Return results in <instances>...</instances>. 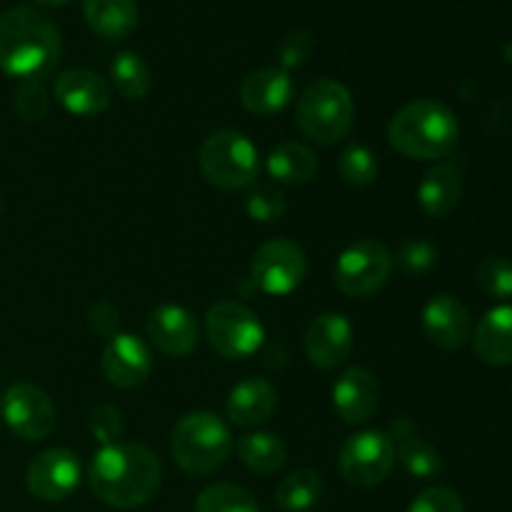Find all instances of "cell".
Masks as SVG:
<instances>
[{
    "label": "cell",
    "instance_id": "cell-14",
    "mask_svg": "<svg viewBox=\"0 0 512 512\" xmlns=\"http://www.w3.org/2000/svg\"><path fill=\"white\" fill-rule=\"evenodd\" d=\"M350 350H353V325L345 315L323 313L308 325L305 353L315 368H338L348 360Z\"/></svg>",
    "mask_w": 512,
    "mask_h": 512
},
{
    "label": "cell",
    "instance_id": "cell-27",
    "mask_svg": "<svg viewBox=\"0 0 512 512\" xmlns=\"http://www.w3.org/2000/svg\"><path fill=\"white\" fill-rule=\"evenodd\" d=\"M110 78H113L115 90L123 95L125 100H143L153 88V73L150 65L145 63L143 55L125 50L110 65Z\"/></svg>",
    "mask_w": 512,
    "mask_h": 512
},
{
    "label": "cell",
    "instance_id": "cell-26",
    "mask_svg": "<svg viewBox=\"0 0 512 512\" xmlns=\"http://www.w3.org/2000/svg\"><path fill=\"white\" fill-rule=\"evenodd\" d=\"M238 458L248 470L258 475H273L288 460L283 440L273 433H250L238 440Z\"/></svg>",
    "mask_w": 512,
    "mask_h": 512
},
{
    "label": "cell",
    "instance_id": "cell-10",
    "mask_svg": "<svg viewBox=\"0 0 512 512\" xmlns=\"http://www.w3.org/2000/svg\"><path fill=\"white\" fill-rule=\"evenodd\" d=\"M395 465V443L383 430H365L345 440L338 468L345 483L355 488H375L385 483Z\"/></svg>",
    "mask_w": 512,
    "mask_h": 512
},
{
    "label": "cell",
    "instance_id": "cell-36",
    "mask_svg": "<svg viewBox=\"0 0 512 512\" xmlns=\"http://www.w3.org/2000/svg\"><path fill=\"white\" fill-rule=\"evenodd\" d=\"M408 512H465V503L458 490L453 488H428L410 503Z\"/></svg>",
    "mask_w": 512,
    "mask_h": 512
},
{
    "label": "cell",
    "instance_id": "cell-1",
    "mask_svg": "<svg viewBox=\"0 0 512 512\" xmlns=\"http://www.w3.org/2000/svg\"><path fill=\"white\" fill-rule=\"evenodd\" d=\"M88 483L100 503L115 510H133L158 495L163 468L148 445L113 443L93 455Z\"/></svg>",
    "mask_w": 512,
    "mask_h": 512
},
{
    "label": "cell",
    "instance_id": "cell-30",
    "mask_svg": "<svg viewBox=\"0 0 512 512\" xmlns=\"http://www.w3.org/2000/svg\"><path fill=\"white\" fill-rule=\"evenodd\" d=\"M378 155L368 148V145L353 143L340 153L338 173L340 180L350 188H368L378 178Z\"/></svg>",
    "mask_w": 512,
    "mask_h": 512
},
{
    "label": "cell",
    "instance_id": "cell-40",
    "mask_svg": "<svg viewBox=\"0 0 512 512\" xmlns=\"http://www.w3.org/2000/svg\"><path fill=\"white\" fill-rule=\"evenodd\" d=\"M505 58H508V60H510V63H512V43H508V45H505Z\"/></svg>",
    "mask_w": 512,
    "mask_h": 512
},
{
    "label": "cell",
    "instance_id": "cell-23",
    "mask_svg": "<svg viewBox=\"0 0 512 512\" xmlns=\"http://www.w3.org/2000/svg\"><path fill=\"white\" fill-rule=\"evenodd\" d=\"M395 438V455L403 463L405 473L413 475L418 480H430L438 478L443 473V460H440V453L428 443V440L418 438L413 430V425L408 420H400L398 425H393Z\"/></svg>",
    "mask_w": 512,
    "mask_h": 512
},
{
    "label": "cell",
    "instance_id": "cell-17",
    "mask_svg": "<svg viewBox=\"0 0 512 512\" xmlns=\"http://www.w3.org/2000/svg\"><path fill=\"white\" fill-rule=\"evenodd\" d=\"M148 338L168 358H185L198 348V320L180 305H160L148 315Z\"/></svg>",
    "mask_w": 512,
    "mask_h": 512
},
{
    "label": "cell",
    "instance_id": "cell-39",
    "mask_svg": "<svg viewBox=\"0 0 512 512\" xmlns=\"http://www.w3.org/2000/svg\"><path fill=\"white\" fill-rule=\"evenodd\" d=\"M33 3H38V5H63V3H68V0H33Z\"/></svg>",
    "mask_w": 512,
    "mask_h": 512
},
{
    "label": "cell",
    "instance_id": "cell-13",
    "mask_svg": "<svg viewBox=\"0 0 512 512\" xmlns=\"http://www.w3.org/2000/svg\"><path fill=\"white\" fill-rule=\"evenodd\" d=\"M105 380L120 390H130L143 385L153 370V355L140 338L128 333H118L108 340L100 358Z\"/></svg>",
    "mask_w": 512,
    "mask_h": 512
},
{
    "label": "cell",
    "instance_id": "cell-21",
    "mask_svg": "<svg viewBox=\"0 0 512 512\" xmlns=\"http://www.w3.org/2000/svg\"><path fill=\"white\" fill-rule=\"evenodd\" d=\"M463 198V168L455 160H443L423 175L418 185L420 208L433 218L453 213Z\"/></svg>",
    "mask_w": 512,
    "mask_h": 512
},
{
    "label": "cell",
    "instance_id": "cell-34",
    "mask_svg": "<svg viewBox=\"0 0 512 512\" xmlns=\"http://www.w3.org/2000/svg\"><path fill=\"white\" fill-rule=\"evenodd\" d=\"M88 430L100 445L120 443V438H123V433H125L123 413H120V408H115V405H110V403L98 405V408L90 413Z\"/></svg>",
    "mask_w": 512,
    "mask_h": 512
},
{
    "label": "cell",
    "instance_id": "cell-18",
    "mask_svg": "<svg viewBox=\"0 0 512 512\" xmlns=\"http://www.w3.org/2000/svg\"><path fill=\"white\" fill-rule=\"evenodd\" d=\"M380 385L370 370L350 368L335 380L333 385V408L343 423L363 425L378 410Z\"/></svg>",
    "mask_w": 512,
    "mask_h": 512
},
{
    "label": "cell",
    "instance_id": "cell-38",
    "mask_svg": "<svg viewBox=\"0 0 512 512\" xmlns=\"http://www.w3.org/2000/svg\"><path fill=\"white\" fill-rule=\"evenodd\" d=\"M308 50H310V40L305 38V35H290V38L283 43V48H280V63H283V70L303 63Z\"/></svg>",
    "mask_w": 512,
    "mask_h": 512
},
{
    "label": "cell",
    "instance_id": "cell-20",
    "mask_svg": "<svg viewBox=\"0 0 512 512\" xmlns=\"http://www.w3.org/2000/svg\"><path fill=\"white\" fill-rule=\"evenodd\" d=\"M240 100L253 115H275L293 100V80L283 68L255 70L240 85Z\"/></svg>",
    "mask_w": 512,
    "mask_h": 512
},
{
    "label": "cell",
    "instance_id": "cell-33",
    "mask_svg": "<svg viewBox=\"0 0 512 512\" xmlns=\"http://www.w3.org/2000/svg\"><path fill=\"white\" fill-rule=\"evenodd\" d=\"M13 105L15 113L23 120H43L50 108V98L43 80H23L15 90Z\"/></svg>",
    "mask_w": 512,
    "mask_h": 512
},
{
    "label": "cell",
    "instance_id": "cell-24",
    "mask_svg": "<svg viewBox=\"0 0 512 512\" xmlns=\"http://www.w3.org/2000/svg\"><path fill=\"white\" fill-rule=\"evenodd\" d=\"M83 13L90 28L108 40H125L138 28L135 0H83Z\"/></svg>",
    "mask_w": 512,
    "mask_h": 512
},
{
    "label": "cell",
    "instance_id": "cell-35",
    "mask_svg": "<svg viewBox=\"0 0 512 512\" xmlns=\"http://www.w3.org/2000/svg\"><path fill=\"white\" fill-rule=\"evenodd\" d=\"M393 263H398L405 275H423L438 263V250L425 240H405Z\"/></svg>",
    "mask_w": 512,
    "mask_h": 512
},
{
    "label": "cell",
    "instance_id": "cell-11",
    "mask_svg": "<svg viewBox=\"0 0 512 512\" xmlns=\"http://www.w3.org/2000/svg\"><path fill=\"white\" fill-rule=\"evenodd\" d=\"M0 413H3L8 428L28 443L48 438L55 430V420H58L50 395L33 383L13 385L5 393Z\"/></svg>",
    "mask_w": 512,
    "mask_h": 512
},
{
    "label": "cell",
    "instance_id": "cell-2",
    "mask_svg": "<svg viewBox=\"0 0 512 512\" xmlns=\"http://www.w3.org/2000/svg\"><path fill=\"white\" fill-rule=\"evenodd\" d=\"M60 58L58 25L35 8L0 15V70L18 80H43Z\"/></svg>",
    "mask_w": 512,
    "mask_h": 512
},
{
    "label": "cell",
    "instance_id": "cell-28",
    "mask_svg": "<svg viewBox=\"0 0 512 512\" xmlns=\"http://www.w3.org/2000/svg\"><path fill=\"white\" fill-rule=\"evenodd\" d=\"M320 495H323V480H320V475L315 470L303 468L290 473L278 485L275 500H278L280 510L285 512H308L318 505Z\"/></svg>",
    "mask_w": 512,
    "mask_h": 512
},
{
    "label": "cell",
    "instance_id": "cell-3",
    "mask_svg": "<svg viewBox=\"0 0 512 512\" xmlns=\"http://www.w3.org/2000/svg\"><path fill=\"white\" fill-rule=\"evenodd\" d=\"M460 138L453 110L438 100L420 98L400 108L388 125V143L405 158H448Z\"/></svg>",
    "mask_w": 512,
    "mask_h": 512
},
{
    "label": "cell",
    "instance_id": "cell-37",
    "mask_svg": "<svg viewBox=\"0 0 512 512\" xmlns=\"http://www.w3.org/2000/svg\"><path fill=\"white\" fill-rule=\"evenodd\" d=\"M88 323H90V328H93L98 335H103V338H115V335H118L120 315L113 305L105 303V300H100V303L90 305Z\"/></svg>",
    "mask_w": 512,
    "mask_h": 512
},
{
    "label": "cell",
    "instance_id": "cell-15",
    "mask_svg": "<svg viewBox=\"0 0 512 512\" xmlns=\"http://www.w3.org/2000/svg\"><path fill=\"white\" fill-rule=\"evenodd\" d=\"M55 98L70 115L93 118V115L108 110L110 100H113V90H110L108 80L103 75L93 73L88 68H73L58 75Z\"/></svg>",
    "mask_w": 512,
    "mask_h": 512
},
{
    "label": "cell",
    "instance_id": "cell-31",
    "mask_svg": "<svg viewBox=\"0 0 512 512\" xmlns=\"http://www.w3.org/2000/svg\"><path fill=\"white\" fill-rule=\"evenodd\" d=\"M480 290L495 300L512 298V260L503 255H488L475 270Z\"/></svg>",
    "mask_w": 512,
    "mask_h": 512
},
{
    "label": "cell",
    "instance_id": "cell-16",
    "mask_svg": "<svg viewBox=\"0 0 512 512\" xmlns=\"http://www.w3.org/2000/svg\"><path fill=\"white\" fill-rule=\"evenodd\" d=\"M423 330L440 350H460L473 340L470 313L455 295H435L423 308Z\"/></svg>",
    "mask_w": 512,
    "mask_h": 512
},
{
    "label": "cell",
    "instance_id": "cell-19",
    "mask_svg": "<svg viewBox=\"0 0 512 512\" xmlns=\"http://www.w3.org/2000/svg\"><path fill=\"white\" fill-rule=\"evenodd\" d=\"M275 408H278V393L273 385L265 378H245L230 390L225 413L238 428H258L273 418Z\"/></svg>",
    "mask_w": 512,
    "mask_h": 512
},
{
    "label": "cell",
    "instance_id": "cell-22",
    "mask_svg": "<svg viewBox=\"0 0 512 512\" xmlns=\"http://www.w3.org/2000/svg\"><path fill=\"white\" fill-rule=\"evenodd\" d=\"M473 345L483 363L495 368L512 363V305H500L485 313L475 328Z\"/></svg>",
    "mask_w": 512,
    "mask_h": 512
},
{
    "label": "cell",
    "instance_id": "cell-7",
    "mask_svg": "<svg viewBox=\"0 0 512 512\" xmlns=\"http://www.w3.org/2000/svg\"><path fill=\"white\" fill-rule=\"evenodd\" d=\"M205 338L223 358L245 360L260 350L265 328L248 305L238 300H220L205 313Z\"/></svg>",
    "mask_w": 512,
    "mask_h": 512
},
{
    "label": "cell",
    "instance_id": "cell-25",
    "mask_svg": "<svg viewBox=\"0 0 512 512\" xmlns=\"http://www.w3.org/2000/svg\"><path fill=\"white\" fill-rule=\"evenodd\" d=\"M268 173L283 185H305L318 173V155L308 145L290 140L268 155Z\"/></svg>",
    "mask_w": 512,
    "mask_h": 512
},
{
    "label": "cell",
    "instance_id": "cell-29",
    "mask_svg": "<svg viewBox=\"0 0 512 512\" xmlns=\"http://www.w3.org/2000/svg\"><path fill=\"white\" fill-rule=\"evenodd\" d=\"M195 512H260L248 490L235 483L208 485L195 500Z\"/></svg>",
    "mask_w": 512,
    "mask_h": 512
},
{
    "label": "cell",
    "instance_id": "cell-12",
    "mask_svg": "<svg viewBox=\"0 0 512 512\" xmlns=\"http://www.w3.org/2000/svg\"><path fill=\"white\" fill-rule=\"evenodd\" d=\"M83 468L73 450L50 448L45 453L35 455L33 463L25 473V485L30 495H35L43 503H60L68 500L78 490Z\"/></svg>",
    "mask_w": 512,
    "mask_h": 512
},
{
    "label": "cell",
    "instance_id": "cell-4",
    "mask_svg": "<svg viewBox=\"0 0 512 512\" xmlns=\"http://www.w3.org/2000/svg\"><path fill=\"white\" fill-rule=\"evenodd\" d=\"M170 453L188 475H210L233 453V435L215 413H188L173 428Z\"/></svg>",
    "mask_w": 512,
    "mask_h": 512
},
{
    "label": "cell",
    "instance_id": "cell-6",
    "mask_svg": "<svg viewBox=\"0 0 512 512\" xmlns=\"http://www.w3.org/2000/svg\"><path fill=\"white\" fill-rule=\"evenodd\" d=\"M205 180L220 190H243L258 175V148L238 130H215L198 150Z\"/></svg>",
    "mask_w": 512,
    "mask_h": 512
},
{
    "label": "cell",
    "instance_id": "cell-8",
    "mask_svg": "<svg viewBox=\"0 0 512 512\" xmlns=\"http://www.w3.org/2000/svg\"><path fill=\"white\" fill-rule=\"evenodd\" d=\"M393 255L380 240H355L338 255L333 278L335 285L348 298H370L388 283L393 273Z\"/></svg>",
    "mask_w": 512,
    "mask_h": 512
},
{
    "label": "cell",
    "instance_id": "cell-32",
    "mask_svg": "<svg viewBox=\"0 0 512 512\" xmlns=\"http://www.w3.org/2000/svg\"><path fill=\"white\" fill-rule=\"evenodd\" d=\"M245 210L255 223H273L285 215V195L275 185H255L245 195Z\"/></svg>",
    "mask_w": 512,
    "mask_h": 512
},
{
    "label": "cell",
    "instance_id": "cell-5",
    "mask_svg": "<svg viewBox=\"0 0 512 512\" xmlns=\"http://www.w3.org/2000/svg\"><path fill=\"white\" fill-rule=\"evenodd\" d=\"M295 120L305 138L318 145H335L355 123L353 95L333 78L315 80L300 95Z\"/></svg>",
    "mask_w": 512,
    "mask_h": 512
},
{
    "label": "cell",
    "instance_id": "cell-9",
    "mask_svg": "<svg viewBox=\"0 0 512 512\" xmlns=\"http://www.w3.org/2000/svg\"><path fill=\"white\" fill-rule=\"evenodd\" d=\"M308 275V258L295 240L275 238L260 245L250 263V280L273 298L295 293Z\"/></svg>",
    "mask_w": 512,
    "mask_h": 512
}]
</instances>
